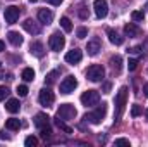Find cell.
Masks as SVG:
<instances>
[{"instance_id":"cell-44","label":"cell","mask_w":148,"mask_h":147,"mask_svg":"<svg viewBox=\"0 0 148 147\" xmlns=\"http://www.w3.org/2000/svg\"><path fill=\"white\" fill-rule=\"evenodd\" d=\"M29 2H33V3H35V2H38V0H29Z\"/></svg>"},{"instance_id":"cell-42","label":"cell","mask_w":148,"mask_h":147,"mask_svg":"<svg viewBox=\"0 0 148 147\" xmlns=\"http://www.w3.org/2000/svg\"><path fill=\"white\" fill-rule=\"evenodd\" d=\"M2 50H5V43H3V42L0 40V52H2Z\"/></svg>"},{"instance_id":"cell-6","label":"cell","mask_w":148,"mask_h":147,"mask_svg":"<svg viewBox=\"0 0 148 147\" xmlns=\"http://www.w3.org/2000/svg\"><path fill=\"white\" fill-rule=\"evenodd\" d=\"M64 45H66V38L62 37L60 33H53L52 37L48 38V47H50L52 50H55V52L62 50Z\"/></svg>"},{"instance_id":"cell-17","label":"cell","mask_w":148,"mask_h":147,"mask_svg":"<svg viewBox=\"0 0 148 147\" xmlns=\"http://www.w3.org/2000/svg\"><path fill=\"white\" fill-rule=\"evenodd\" d=\"M107 35H109V40H110V43L114 45H122L124 43V37H121L115 30H112V28H107Z\"/></svg>"},{"instance_id":"cell-46","label":"cell","mask_w":148,"mask_h":147,"mask_svg":"<svg viewBox=\"0 0 148 147\" xmlns=\"http://www.w3.org/2000/svg\"><path fill=\"white\" fill-rule=\"evenodd\" d=\"M147 9H148V5H147Z\"/></svg>"},{"instance_id":"cell-9","label":"cell","mask_w":148,"mask_h":147,"mask_svg":"<svg viewBox=\"0 0 148 147\" xmlns=\"http://www.w3.org/2000/svg\"><path fill=\"white\" fill-rule=\"evenodd\" d=\"M19 14H21L19 7H16V5L7 7V9H5V12H3V16H5V23H7V24H14V23H17Z\"/></svg>"},{"instance_id":"cell-22","label":"cell","mask_w":148,"mask_h":147,"mask_svg":"<svg viewBox=\"0 0 148 147\" xmlns=\"http://www.w3.org/2000/svg\"><path fill=\"white\" fill-rule=\"evenodd\" d=\"M5 128H7V130H12V132H16V130H19V128H21V121H19L17 118H10V119H7V121H5Z\"/></svg>"},{"instance_id":"cell-2","label":"cell","mask_w":148,"mask_h":147,"mask_svg":"<svg viewBox=\"0 0 148 147\" xmlns=\"http://www.w3.org/2000/svg\"><path fill=\"white\" fill-rule=\"evenodd\" d=\"M105 114H107V104H102V106H97L91 112H88L84 116V119L91 125H100L102 119L105 118Z\"/></svg>"},{"instance_id":"cell-31","label":"cell","mask_w":148,"mask_h":147,"mask_svg":"<svg viewBox=\"0 0 148 147\" xmlns=\"http://www.w3.org/2000/svg\"><path fill=\"white\" fill-rule=\"evenodd\" d=\"M28 92H29V90H28L26 85H19V87H17V95H19V97H26Z\"/></svg>"},{"instance_id":"cell-29","label":"cell","mask_w":148,"mask_h":147,"mask_svg":"<svg viewBox=\"0 0 148 147\" xmlns=\"http://www.w3.org/2000/svg\"><path fill=\"white\" fill-rule=\"evenodd\" d=\"M40 135H41L43 139H48V137L52 135V128H50V125H48V126H43V128H40Z\"/></svg>"},{"instance_id":"cell-10","label":"cell","mask_w":148,"mask_h":147,"mask_svg":"<svg viewBox=\"0 0 148 147\" xmlns=\"http://www.w3.org/2000/svg\"><path fill=\"white\" fill-rule=\"evenodd\" d=\"M76 87H77V80L74 76H67L60 83V94H71V92H74Z\"/></svg>"},{"instance_id":"cell-23","label":"cell","mask_w":148,"mask_h":147,"mask_svg":"<svg viewBox=\"0 0 148 147\" xmlns=\"http://www.w3.org/2000/svg\"><path fill=\"white\" fill-rule=\"evenodd\" d=\"M21 78H23L24 81H33V80H35V71H33L31 68H24L23 73H21Z\"/></svg>"},{"instance_id":"cell-38","label":"cell","mask_w":148,"mask_h":147,"mask_svg":"<svg viewBox=\"0 0 148 147\" xmlns=\"http://www.w3.org/2000/svg\"><path fill=\"white\" fill-rule=\"evenodd\" d=\"M48 3H52V5H60L62 3V0H47Z\"/></svg>"},{"instance_id":"cell-35","label":"cell","mask_w":148,"mask_h":147,"mask_svg":"<svg viewBox=\"0 0 148 147\" xmlns=\"http://www.w3.org/2000/svg\"><path fill=\"white\" fill-rule=\"evenodd\" d=\"M115 146H126V147H129V140H127V139H117V140H115Z\"/></svg>"},{"instance_id":"cell-13","label":"cell","mask_w":148,"mask_h":147,"mask_svg":"<svg viewBox=\"0 0 148 147\" xmlns=\"http://www.w3.org/2000/svg\"><path fill=\"white\" fill-rule=\"evenodd\" d=\"M23 28H24L28 33H31V35H40V31H41L40 24H38L36 21H33V19H26V21L23 23Z\"/></svg>"},{"instance_id":"cell-45","label":"cell","mask_w":148,"mask_h":147,"mask_svg":"<svg viewBox=\"0 0 148 147\" xmlns=\"http://www.w3.org/2000/svg\"><path fill=\"white\" fill-rule=\"evenodd\" d=\"M147 119H148V109H147Z\"/></svg>"},{"instance_id":"cell-24","label":"cell","mask_w":148,"mask_h":147,"mask_svg":"<svg viewBox=\"0 0 148 147\" xmlns=\"http://www.w3.org/2000/svg\"><path fill=\"white\" fill-rule=\"evenodd\" d=\"M60 26H62V30L66 33H71L73 31V23H71L69 17H60Z\"/></svg>"},{"instance_id":"cell-39","label":"cell","mask_w":148,"mask_h":147,"mask_svg":"<svg viewBox=\"0 0 148 147\" xmlns=\"http://www.w3.org/2000/svg\"><path fill=\"white\" fill-rule=\"evenodd\" d=\"M0 139H3V140H9V139H10V137H9V135H7V133H3V132H2V130H0Z\"/></svg>"},{"instance_id":"cell-27","label":"cell","mask_w":148,"mask_h":147,"mask_svg":"<svg viewBox=\"0 0 148 147\" xmlns=\"http://www.w3.org/2000/svg\"><path fill=\"white\" fill-rule=\"evenodd\" d=\"M24 146H26V147H36V146H38V139H36V137H33V135L26 137V140H24Z\"/></svg>"},{"instance_id":"cell-14","label":"cell","mask_w":148,"mask_h":147,"mask_svg":"<svg viewBox=\"0 0 148 147\" xmlns=\"http://www.w3.org/2000/svg\"><path fill=\"white\" fill-rule=\"evenodd\" d=\"M124 33H126L129 38L140 37V35H141V28H140V26H136L134 23H127V24L124 26Z\"/></svg>"},{"instance_id":"cell-28","label":"cell","mask_w":148,"mask_h":147,"mask_svg":"<svg viewBox=\"0 0 148 147\" xmlns=\"http://www.w3.org/2000/svg\"><path fill=\"white\" fill-rule=\"evenodd\" d=\"M131 19H133V21H143V19H145L143 10H133V12H131Z\"/></svg>"},{"instance_id":"cell-21","label":"cell","mask_w":148,"mask_h":147,"mask_svg":"<svg viewBox=\"0 0 148 147\" xmlns=\"http://www.w3.org/2000/svg\"><path fill=\"white\" fill-rule=\"evenodd\" d=\"M19 107H21V104H19V101L17 99H9L7 101V104H5V109L9 111V112H17L19 111Z\"/></svg>"},{"instance_id":"cell-26","label":"cell","mask_w":148,"mask_h":147,"mask_svg":"<svg viewBox=\"0 0 148 147\" xmlns=\"http://www.w3.org/2000/svg\"><path fill=\"white\" fill-rule=\"evenodd\" d=\"M59 74H60V69H53V71H50V73L47 74V78H45V83H47V85L55 83V80H57Z\"/></svg>"},{"instance_id":"cell-37","label":"cell","mask_w":148,"mask_h":147,"mask_svg":"<svg viewBox=\"0 0 148 147\" xmlns=\"http://www.w3.org/2000/svg\"><path fill=\"white\" fill-rule=\"evenodd\" d=\"M141 52H143L141 45H138V47H133V49H129V54H141Z\"/></svg>"},{"instance_id":"cell-3","label":"cell","mask_w":148,"mask_h":147,"mask_svg":"<svg viewBox=\"0 0 148 147\" xmlns=\"http://www.w3.org/2000/svg\"><path fill=\"white\" fill-rule=\"evenodd\" d=\"M103 76H105V69H103V66H100V64H91V66L86 69V78H88L90 81H93V83L102 81Z\"/></svg>"},{"instance_id":"cell-43","label":"cell","mask_w":148,"mask_h":147,"mask_svg":"<svg viewBox=\"0 0 148 147\" xmlns=\"http://www.w3.org/2000/svg\"><path fill=\"white\" fill-rule=\"evenodd\" d=\"M141 49H143V50H147V52H148V40H147V43H145V45H141Z\"/></svg>"},{"instance_id":"cell-8","label":"cell","mask_w":148,"mask_h":147,"mask_svg":"<svg viewBox=\"0 0 148 147\" xmlns=\"http://www.w3.org/2000/svg\"><path fill=\"white\" fill-rule=\"evenodd\" d=\"M93 9H95V14H97L98 19H103L109 14V3H107V0H95L93 2Z\"/></svg>"},{"instance_id":"cell-4","label":"cell","mask_w":148,"mask_h":147,"mask_svg":"<svg viewBox=\"0 0 148 147\" xmlns=\"http://www.w3.org/2000/svg\"><path fill=\"white\" fill-rule=\"evenodd\" d=\"M81 102L88 107H91V106H97L98 102H100V92H97V90H86L83 95H81Z\"/></svg>"},{"instance_id":"cell-11","label":"cell","mask_w":148,"mask_h":147,"mask_svg":"<svg viewBox=\"0 0 148 147\" xmlns=\"http://www.w3.org/2000/svg\"><path fill=\"white\" fill-rule=\"evenodd\" d=\"M66 62H69V64H77L81 59H83V52L79 50V49H73V50H69L67 54H66Z\"/></svg>"},{"instance_id":"cell-12","label":"cell","mask_w":148,"mask_h":147,"mask_svg":"<svg viewBox=\"0 0 148 147\" xmlns=\"http://www.w3.org/2000/svg\"><path fill=\"white\" fill-rule=\"evenodd\" d=\"M38 21L41 24H50L53 21V12L48 10V9H40L38 10Z\"/></svg>"},{"instance_id":"cell-16","label":"cell","mask_w":148,"mask_h":147,"mask_svg":"<svg viewBox=\"0 0 148 147\" xmlns=\"http://www.w3.org/2000/svg\"><path fill=\"white\" fill-rule=\"evenodd\" d=\"M29 52H31L33 55H36V57H43V55H45V47H43L41 42H33V43L29 45Z\"/></svg>"},{"instance_id":"cell-34","label":"cell","mask_w":148,"mask_h":147,"mask_svg":"<svg viewBox=\"0 0 148 147\" xmlns=\"http://www.w3.org/2000/svg\"><path fill=\"white\" fill-rule=\"evenodd\" d=\"M127 68H129V71H134V69L138 68V59H129Z\"/></svg>"},{"instance_id":"cell-32","label":"cell","mask_w":148,"mask_h":147,"mask_svg":"<svg viewBox=\"0 0 148 147\" xmlns=\"http://www.w3.org/2000/svg\"><path fill=\"white\" fill-rule=\"evenodd\" d=\"M76 35H77V38H86V35H88V30H86L84 26H79V28L76 30Z\"/></svg>"},{"instance_id":"cell-20","label":"cell","mask_w":148,"mask_h":147,"mask_svg":"<svg viewBox=\"0 0 148 147\" xmlns=\"http://www.w3.org/2000/svg\"><path fill=\"white\" fill-rule=\"evenodd\" d=\"M110 66H112V71L115 74L121 73V66H122V57L121 55H112L110 57Z\"/></svg>"},{"instance_id":"cell-5","label":"cell","mask_w":148,"mask_h":147,"mask_svg":"<svg viewBox=\"0 0 148 147\" xmlns=\"http://www.w3.org/2000/svg\"><path fill=\"white\" fill-rule=\"evenodd\" d=\"M76 107H74L73 104H60V107L57 109V116L60 118V119H66V121H69V119H74L76 118Z\"/></svg>"},{"instance_id":"cell-40","label":"cell","mask_w":148,"mask_h":147,"mask_svg":"<svg viewBox=\"0 0 148 147\" xmlns=\"http://www.w3.org/2000/svg\"><path fill=\"white\" fill-rule=\"evenodd\" d=\"M143 95H145V97H148V83H145V85H143Z\"/></svg>"},{"instance_id":"cell-18","label":"cell","mask_w":148,"mask_h":147,"mask_svg":"<svg viewBox=\"0 0 148 147\" xmlns=\"http://www.w3.org/2000/svg\"><path fill=\"white\" fill-rule=\"evenodd\" d=\"M86 50H88V54H90V55H97V54L102 50V45H100V42L95 38V40H90V42H88Z\"/></svg>"},{"instance_id":"cell-15","label":"cell","mask_w":148,"mask_h":147,"mask_svg":"<svg viewBox=\"0 0 148 147\" xmlns=\"http://www.w3.org/2000/svg\"><path fill=\"white\" fill-rule=\"evenodd\" d=\"M33 123H35V126L40 130V128H43V126H48V125H50V118H48L45 112H38L36 116H35V121H33Z\"/></svg>"},{"instance_id":"cell-7","label":"cell","mask_w":148,"mask_h":147,"mask_svg":"<svg viewBox=\"0 0 148 147\" xmlns=\"http://www.w3.org/2000/svg\"><path fill=\"white\" fill-rule=\"evenodd\" d=\"M53 92L50 90V88H41L40 90V95H38V101H40V104L43 106V107H48V106H52L53 104Z\"/></svg>"},{"instance_id":"cell-36","label":"cell","mask_w":148,"mask_h":147,"mask_svg":"<svg viewBox=\"0 0 148 147\" xmlns=\"http://www.w3.org/2000/svg\"><path fill=\"white\" fill-rule=\"evenodd\" d=\"M79 17H81V19H88V10H86V7H81V9H79Z\"/></svg>"},{"instance_id":"cell-41","label":"cell","mask_w":148,"mask_h":147,"mask_svg":"<svg viewBox=\"0 0 148 147\" xmlns=\"http://www.w3.org/2000/svg\"><path fill=\"white\" fill-rule=\"evenodd\" d=\"M109 90H110V83H105V85H103V92L109 94Z\"/></svg>"},{"instance_id":"cell-25","label":"cell","mask_w":148,"mask_h":147,"mask_svg":"<svg viewBox=\"0 0 148 147\" xmlns=\"http://www.w3.org/2000/svg\"><path fill=\"white\" fill-rule=\"evenodd\" d=\"M53 121H55V125H57V126H59V128H60L62 132H66V133H73V128H71V126H67V125L64 123V119H60L59 116H57V118H55Z\"/></svg>"},{"instance_id":"cell-1","label":"cell","mask_w":148,"mask_h":147,"mask_svg":"<svg viewBox=\"0 0 148 147\" xmlns=\"http://www.w3.org/2000/svg\"><path fill=\"white\" fill-rule=\"evenodd\" d=\"M126 101H127V87H121L117 95H115V112H114V119L119 121L122 112H124V107H126Z\"/></svg>"},{"instance_id":"cell-19","label":"cell","mask_w":148,"mask_h":147,"mask_svg":"<svg viewBox=\"0 0 148 147\" xmlns=\"http://www.w3.org/2000/svg\"><path fill=\"white\" fill-rule=\"evenodd\" d=\"M7 38H9V42H10L14 47L23 45V35L17 33V31H9V33H7Z\"/></svg>"},{"instance_id":"cell-33","label":"cell","mask_w":148,"mask_h":147,"mask_svg":"<svg viewBox=\"0 0 148 147\" xmlns=\"http://www.w3.org/2000/svg\"><path fill=\"white\" fill-rule=\"evenodd\" d=\"M9 94H10V90L3 85V87H0V101H3V99H7L9 97Z\"/></svg>"},{"instance_id":"cell-30","label":"cell","mask_w":148,"mask_h":147,"mask_svg":"<svg viewBox=\"0 0 148 147\" xmlns=\"http://www.w3.org/2000/svg\"><path fill=\"white\" fill-rule=\"evenodd\" d=\"M141 112H143V109H141V106H138V104H134V106L131 107V116H133V118H138Z\"/></svg>"}]
</instances>
